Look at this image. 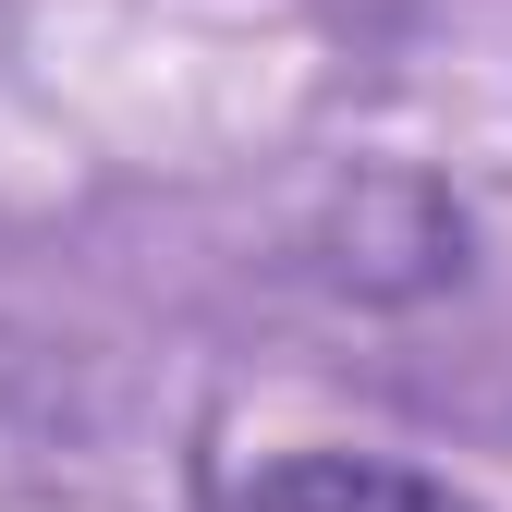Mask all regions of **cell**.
<instances>
[{"mask_svg":"<svg viewBox=\"0 0 512 512\" xmlns=\"http://www.w3.org/2000/svg\"><path fill=\"white\" fill-rule=\"evenodd\" d=\"M208 512H476L452 476H415L391 452H269L208 488Z\"/></svg>","mask_w":512,"mask_h":512,"instance_id":"cell-1","label":"cell"}]
</instances>
